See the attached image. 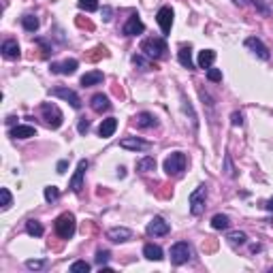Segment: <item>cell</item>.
Instances as JSON below:
<instances>
[{"mask_svg": "<svg viewBox=\"0 0 273 273\" xmlns=\"http://www.w3.org/2000/svg\"><path fill=\"white\" fill-rule=\"evenodd\" d=\"M141 51L152 60H162V58H167L169 47H167L165 39H145L141 43Z\"/></svg>", "mask_w": 273, "mask_h": 273, "instance_id": "obj_1", "label": "cell"}, {"mask_svg": "<svg viewBox=\"0 0 273 273\" xmlns=\"http://www.w3.org/2000/svg\"><path fill=\"white\" fill-rule=\"evenodd\" d=\"M49 94L56 96V98H62V101H66L73 109H81V105H84V103H81V98H79V94L75 90H71V88H54Z\"/></svg>", "mask_w": 273, "mask_h": 273, "instance_id": "obj_7", "label": "cell"}, {"mask_svg": "<svg viewBox=\"0 0 273 273\" xmlns=\"http://www.w3.org/2000/svg\"><path fill=\"white\" fill-rule=\"evenodd\" d=\"M41 113H43L45 122L51 126V128H60L62 126V120H64V115H62L60 107L54 103H43L41 105Z\"/></svg>", "mask_w": 273, "mask_h": 273, "instance_id": "obj_4", "label": "cell"}, {"mask_svg": "<svg viewBox=\"0 0 273 273\" xmlns=\"http://www.w3.org/2000/svg\"><path fill=\"white\" fill-rule=\"evenodd\" d=\"M77 132H79V135H88V132H90V120L81 118L79 124H77Z\"/></svg>", "mask_w": 273, "mask_h": 273, "instance_id": "obj_40", "label": "cell"}, {"mask_svg": "<svg viewBox=\"0 0 273 273\" xmlns=\"http://www.w3.org/2000/svg\"><path fill=\"white\" fill-rule=\"evenodd\" d=\"M115 130H118V120H115V118H107V120L101 122V126H98V137L109 139V137H113Z\"/></svg>", "mask_w": 273, "mask_h": 273, "instance_id": "obj_19", "label": "cell"}, {"mask_svg": "<svg viewBox=\"0 0 273 273\" xmlns=\"http://www.w3.org/2000/svg\"><path fill=\"white\" fill-rule=\"evenodd\" d=\"M26 233L32 235V237H43L45 229H43V224H41L39 220H28L26 222Z\"/></svg>", "mask_w": 273, "mask_h": 273, "instance_id": "obj_27", "label": "cell"}, {"mask_svg": "<svg viewBox=\"0 0 273 273\" xmlns=\"http://www.w3.org/2000/svg\"><path fill=\"white\" fill-rule=\"evenodd\" d=\"M143 30H145V24L139 20V15H130L128 21L122 28V34H124V37H137V34H141Z\"/></svg>", "mask_w": 273, "mask_h": 273, "instance_id": "obj_13", "label": "cell"}, {"mask_svg": "<svg viewBox=\"0 0 273 273\" xmlns=\"http://www.w3.org/2000/svg\"><path fill=\"white\" fill-rule=\"evenodd\" d=\"M132 64L139 66L141 71H152V68H156V64L152 62V58H147L145 54H135V56H132Z\"/></svg>", "mask_w": 273, "mask_h": 273, "instance_id": "obj_26", "label": "cell"}, {"mask_svg": "<svg viewBox=\"0 0 273 273\" xmlns=\"http://www.w3.org/2000/svg\"><path fill=\"white\" fill-rule=\"evenodd\" d=\"M2 56L7 58V60H17V58L21 56V51H20V45H17V41L13 39H9V41H4L2 43Z\"/></svg>", "mask_w": 273, "mask_h": 273, "instance_id": "obj_18", "label": "cell"}, {"mask_svg": "<svg viewBox=\"0 0 273 273\" xmlns=\"http://www.w3.org/2000/svg\"><path fill=\"white\" fill-rule=\"evenodd\" d=\"M169 256H171L173 265H184V263H188V260H190L192 252H190V246L186 241H177V243H173V246H171Z\"/></svg>", "mask_w": 273, "mask_h": 273, "instance_id": "obj_6", "label": "cell"}, {"mask_svg": "<svg viewBox=\"0 0 273 273\" xmlns=\"http://www.w3.org/2000/svg\"><path fill=\"white\" fill-rule=\"evenodd\" d=\"M21 26H24L26 32H37L39 30V17L24 15V17H21Z\"/></svg>", "mask_w": 273, "mask_h": 273, "instance_id": "obj_29", "label": "cell"}, {"mask_svg": "<svg viewBox=\"0 0 273 273\" xmlns=\"http://www.w3.org/2000/svg\"><path fill=\"white\" fill-rule=\"evenodd\" d=\"M90 263H85V260H75L71 265V273H90Z\"/></svg>", "mask_w": 273, "mask_h": 273, "instance_id": "obj_33", "label": "cell"}, {"mask_svg": "<svg viewBox=\"0 0 273 273\" xmlns=\"http://www.w3.org/2000/svg\"><path fill=\"white\" fill-rule=\"evenodd\" d=\"M177 60H179V64H182L184 68H194L192 49H190V45H184V47H179V51H177Z\"/></svg>", "mask_w": 273, "mask_h": 273, "instance_id": "obj_23", "label": "cell"}, {"mask_svg": "<svg viewBox=\"0 0 273 273\" xmlns=\"http://www.w3.org/2000/svg\"><path fill=\"white\" fill-rule=\"evenodd\" d=\"M213 62H216V51L213 49H203L199 54V68H203V71H207V68L213 66Z\"/></svg>", "mask_w": 273, "mask_h": 273, "instance_id": "obj_22", "label": "cell"}, {"mask_svg": "<svg viewBox=\"0 0 273 273\" xmlns=\"http://www.w3.org/2000/svg\"><path fill=\"white\" fill-rule=\"evenodd\" d=\"M169 231H171L169 222H167L165 218H160V216L152 218V222L147 224V235H154V237H162V235L169 233Z\"/></svg>", "mask_w": 273, "mask_h": 273, "instance_id": "obj_14", "label": "cell"}, {"mask_svg": "<svg viewBox=\"0 0 273 273\" xmlns=\"http://www.w3.org/2000/svg\"><path fill=\"white\" fill-rule=\"evenodd\" d=\"M103 81H105V75L101 71H90L81 77V85H84V88H92V85H98V84H103Z\"/></svg>", "mask_w": 273, "mask_h": 273, "instance_id": "obj_24", "label": "cell"}, {"mask_svg": "<svg viewBox=\"0 0 273 273\" xmlns=\"http://www.w3.org/2000/svg\"><path fill=\"white\" fill-rule=\"evenodd\" d=\"M229 224H231V220H229V216H224V213H216V216L211 218V226H213L216 231L229 229Z\"/></svg>", "mask_w": 273, "mask_h": 273, "instance_id": "obj_30", "label": "cell"}, {"mask_svg": "<svg viewBox=\"0 0 273 273\" xmlns=\"http://www.w3.org/2000/svg\"><path fill=\"white\" fill-rule=\"evenodd\" d=\"M186 154L184 152H173L171 156H167L165 160V173L167 175H179L186 169Z\"/></svg>", "mask_w": 273, "mask_h": 273, "instance_id": "obj_5", "label": "cell"}, {"mask_svg": "<svg viewBox=\"0 0 273 273\" xmlns=\"http://www.w3.org/2000/svg\"><path fill=\"white\" fill-rule=\"evenodd\" d=\"M118 175H120V177L126 175V169H124V167H120V169H118Z\"/></svg>", "mask_w": 273, "mask_h": 273, "instance_id": "obj_47", "label": "cell"}, {"mask_svg": "<svg viewBox=\"0 0 273 273\" xmlns=\"http://www.w3.org/2000/svg\"><path fill=\"white\" fill-rule=\"evenodd\" d=\"M45 265H47L45 260H26V267H28L30 271H39V269H43Z\"/></svg>", "mask_w": 273, "mask_h": 273, "instance_id": "obj_41", "label": "cell"}, {"mask_svg": "<svg viewBox=\"0 0 273 273\" xmlns=\"http://www.w3.org/2000/svg\"><path fill=\"white\" fill-rule=\"evenodd\" d=\"M143 256L147 260H162L165 258V252H162V248L156 246V243H147V246H143Z\"/></svg>", "mask_w": 273, "mask_h": 273, "instance_id": "obj_25", "label": "cell"}, {"mask_svg": "<svg viewBox=\"0 0 273 273\" xmlns=\"http://www.w3.org/2000/svg\"><path fill=\"white\" fill-rule=\"evenodd\" d=\"M205 201H207V186L201 184L199 188L190 194V199H188L190 213H192V216H201V213L205 211Z\"/></svg>", "mask_w": 273, "mask_h": 273, "instance_id": "obj_3", "label": "cell"}, {"mask_svg": "<svg viewBox=\"0 0 273 273\" xmlns=\"http://www.w3.org/2000/svg\"><path fill=\"white\" fill-rule=\"evenodd\" d=\"M135 124H137V128H154V126L158 124V122H156L154 113H149V111H141V113H137Z\"/></svg>", "mask_w": 273, "mask_h": 273, "instance_id": "obj_21", "label": "cell"}, {"mask_svg": "<svg viewBox=\"0 0 273 273\" xmlns=\"http://www.w3.org/2000/svg\"><path fill=\"white\" fill-rule=\"evenodd\" d=\"M130 237H132V231L126 229V226H113V229L107 231V239L113 243H124V241H128Z\"/></svg>", "mask_w": 273, "mask_h": 273, "instance_id": "obj_15", "label": "cell"}, {"mask_svg": "<svg viewBox=\"0 0 273 273\" xmlns=\"http://www.w3.org/2000/svg\"><path fill=\"white\" fill-rule=\"evenodd\" d=\"M90 107L94 109L96 113H105L111 109V103H109V96L107 94H94L90 101Z\"/></svg>", "mask_w": 273, "mask_h": 273, "instance_id": "obj_17", "label": "cell"}, {"mask_svg": "<svg viewBox=\"0 0 273 273\" xmlns=\"http://www.w3.org/2000/svg\"><path fill=\"white\" fill-rule=\"evenodd\" d=\"M224 173H226L229 177H235V175H237L235 165H233V160H231V154H226V156H224Z\"/></svg>", "mask_w": 273, "mask_h": 273, "instance_id": "obj_37", "label": "cell"}, {"mask_svg": "<svg viewBox=\"0 0 273 273\" xmlns=\"http://www.w3.org/2000/svg\"><path fill=\"white\" fill-rule=\"evenodd\" d=\"M43 194H45V201L47 203H54V201H58V196H60V190H58L56 186H47Z\"/></svg>", "mask_w": 273, "mask_h": 273, "instance_id": "obj_35", "label": "cell"}, {"mask_svg": "<svg viewBox=\"0 0 273 273\" xmlns=\"http://www.w3.org/2000/svg\"><path fill=\"white\" fill-rule=\"evenodd\" d=\"M265 2H273V0H265Z\"/></svg>", "mask_w": 273, "mask_h": 273, "instance_id": "obj_48", "label": "cell"}, {"mask_svg": "<svg viewBox=\"0 0 273 273\" xmlns=\"http://www.w3.org/2000/svg\"><path fill=\"white\" fill-rule=\"evenodd\" d=\"M271 224H273V222H271Z\"/></svg>", "mask_w": 273, "mask_h": 273, "instance_id": "obj_49", "label": "cell"}, {"mask_svg": "<svg viewBox=\"0 0 273 273\" xmlns=\"http://www.w3.org/2000/svg\"><path fill=\"white\" fill-rule=\"evenodd\" d=\"M182 107H184L186 115H190V122H192V128L196 130V128H199V120H196L194 109H192V105H190V101H186V96H182Z\"/></svg>", "mask_w": 273, "mask_h": 273, "instance_id": "obj_31", "label": "cell"}, {"mask_svg": "<svg viewBox=\"0 0 273 273\" xmlns=\"http://www.w3.org/2000/svg\"><path fill=\"white\" fill-rule=\"evenodd\" d=\"M231 124L233 126H243V113H239V111L231 113Z\"/></svg>", "mask_w": 273, "mask_h": 273, "instance_id": "obj_42", "label": "cell"}, {"mask_svg": "<svg viewBox=\"0 0 273 273\" xmlns=\"http://www.w3.org/2000/svg\"><path fill=\"white\" fill-rule=\"evenodd\" d=\"M0 194H2V211H7V209L13 205V196H11L9 188H0Z\"/></svg>", "mask_w": 273, "mask_h": 273, "instance_id": "obj_36", "label": "cell"}, {"mask_svg": "<svg viewBox=\"0 0 273 273\" xmlns=\"http://www.w3.org/2000/svg\"><path fill=\"white\" fill-rule=\"evenodd\" d=\"M156 169V160L152 158V156H145V158L137 160V171L139 173H149Z\"/></svg>", "mask_w": 273, "mask_h": 273, "instance_id": "obj_28", "label": "cell"}, {"mask_svg": "<svg viewBox=\"0 0 273 273\" xmlns=\"http://www.w3.org/2000/svg\"><path fill=\"white\" fill-rule=\"evenodd\" d=\"M120 147L130 149V152H147L152 145H149V141H143V139H139V137H124L120 141Z\"/></svg>", "mask_w": 273, "mask_h": 273, "instance_id": "obj_9", "label": "cell"}, {"mask_svg": "<svg viewBox=\"0 0 273 273\" xmlns=\"http://www.w3.org/2000/svg\"><path fill=\"white\" fill-rule=\"evenodd\" d=\"M246 47L252 51L256 58H260V60H269V56H271L269 49H267V45L258 37H248L246 39Z\"/></svg>", "mask_w": 273, "mask_h": 273, "instance_id": "obj_8", "label": "cell"}, {"mask_svg": "<svg viewBox=\"0 0 273 273\" xmlns=\"http://www.w3.org/2000/svg\"><path fill=\"white\" fill-rule=\"evenodd\" d=\"M79 9L81 11H88V13H94L98 9V0H79Z\"/></svg>", "mask_w": 273, "mask_h": 273, "instance_id": "obj_34", "label": "cell"}, {"mask_svg": "<svg viewBox=\"0 0 273 273\" xmlns=\"http://www.w3.org/2000/svg\"><path fill=\"white\" fill-rule=\"evenodd\" d=\"M207 79L211 81V84H218V81H222V71L220 68H207Z\"/></svg>", "mask_w": 273, "mask_h": 273, "instance_id": "obj_38", "label": "cell"}, {"mask_svg": "<svg viewBox=\"0 0 273 273\" xmlns=\"http://www.w3.org/2000/svg\"><path fill=\"white\" fill-rule=\"evenodd\" d=\"M229 241L233 243V246H243V243L248 241L246 233H241V231H233V233H229Z\"/></svg>", "mask_w": 273, "mask_h": 273, "instance_id": "obj_32", "label": "cell"}, {"mask_svg": "<svg viewBox=\"0 0 273 273\" xmlns=\"http://www.w3.org/2000/svg\"><path fill=\"white\" fill-rule=\"evenodd\" d=\"M85 171H88V160H79V165H77V171H75V175L71 177V190L75 194H79L81 192V188H84V175H85Z\"/></svg>", "mask_w": 273, "mask_h": 273, "instance_id": "obj_12", "label": "cell"}, {"mask_svg": "<svg viewBox=\"0 0 273 273\" xmlns=\"http://www.w3.org/2000/svg\"><path fill=\"white\" fill-rule=\"evenodd\" d=\"M66 167H68V162L60 160V162H58V173H66Z\"/></svg>", "mask_w": 273, "mask_h": 273, "instance_id": "obj_44", "label": "cell"}, {"mask_svg": "<svg viewBox=\"0 0 273 273\" xmlns=\"http://www.w3.org/2000/svg\"><path fill=\"white\" fill-rule=\"evenodd\" d=\"M79 62L75 60V58H71V60H62V62H51L49 71L54 75H73L75 71H77Z\"/></svg>", "mask_w": 273, "mask_h": 273, "instance_id": "obj_10", "label": "cell"}, {"mask_svg": "<svg viewBox=\"0 0 273 273\" xmlns=\"http://www.w3.org/2000/svg\"><path fill=\"white\" fill-rule=\"evenodd\" d=\"M109 256H111V254H109V250H98V252H96V256H94L96 265H98V267H103V265L109 260Z\"/></svg>", "mask_w": 273, "mask_h": 273, "instance_id": "obj_39", "label": "cell"}, {"mask_svg": "<svg viewBox=\"0 0 273 273\" xmlns=\"http://www.w3.org/2000/svg\"><path fill=\"white\" fill-rule=\"evenodd\" d=\"M9 135L13 139H30L37 135V128H34V126H28V124H17L15 128H11Z\"/></svg>", "mask_w": 273, "mask_h": 273, "instance_id": "obj_20", "label": "cell"}, {"mask_svg": "<svg viewBox=\"0 0 273 273\" xmlns=\"http://www.w3.org/2000/svg\"><path fill=\"white\" fill-rule=\"evenodd\" d=\"M267 209H269V211H273V196H271V199L269 201H267V205H265Z\"/></svg>", "mask_w": 273, "mask_h": 273, "instance_id": "obj_45", "label": "cell"}, {"mask_svg": "<svg viewBox=\"0 0 273 273\" xmlns=\"http://www.w3.org/2000/svg\"><path fill=\"white\" fill-rule=\"evenodd\" d=\"M233 2H235L239 9H243V7H252V9H256V13H260L263 17H269V15H271L269 7H267L263 0H233Z\"/></svg>", "mask_w": 273, "mask_h": 273, "instance_id": "obj_16", "label": "cell"}, {"mask_svg": "<svg viewBox=\"0 0 273 273\" xmlns=\"http://www.w3.org/2000/svg\"><path fill=\"white\" fill-rule=\"evenodd\" d=\"M113 269H111V267H107V265H105V267H101V273H111Z\"/></svg>", "mask_w": 273, "mask_h": 273, "instance_id": "obj_46", "label": "cell"}, {"mask_svg": "<svg viewBox=\"0 0 273 273\" xmlns=\"http://www.w3.org/2000/svg\"><path fill=\"white\" fill-rule=\"evenodd\" d=\"M111 15H113L111 7H103V21H111Z\"/></svg>", "mask_w": 273, "mask_h": 273, "instance_id": "obj_43", "label": "cell"}, {"mask_svg": "<svg viewBox=\"0 0 273 273\" xmlns=\"http://www.w3.org/2000/svg\"><path fill=\"white\" fill-rule=\"evenodd\" d=\"M156 21H158L162 34L167 37V34L171 32V28H173V9L171 7H162L158 11V15H156Z\"/></svg>", "mask_w": 273, "mask_h": 273, "instance_id": "obj_11", "label": "cell"}, {"mask_svg": "<svg viewBox=\"0 0 273 273\" xmlns=\"http://www.w3.org/2000/svg\"><path fill=\"white\" fill-rule=\"evenodd\" d=\"M56 233L60 239H71V237L75 235V231H77V222H75V216L73 213H60V216L56 218Z\"/></svg>", "mask_w": 273, "mask_h": 273, "instance_id": "obj_2", "label": "cell"}]
</instances>
